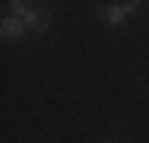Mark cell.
<instances>
[{"mask_svg": "<svg viewBox=\"0 0 149 143\" xmlns=\"http://www.w3.org/2000/svg\"><path fill=\"white\" fill-rule=\"evenodd\" d=\"M26 26H29L32 32H45V29H51V13L41 10V6H32L29 13H26Z\"/></svg>", "mask_w": 149, "mask_h": 143, "instance_id": "obj_2", "label": "cell"}, {"mask_svg": "<svg viewBox=\"0 0 149 143\" xmlns=\"http://www.w3.org/2000/svg\"><path fill=\"white\" fill-rule=\"evenodd\" d=\"M140 6H143V0L111 3V6H102V10H98V16H102V22H105V26H120V22H127V19H130Z\"/></svg>", "mask_w": 149, "mask_h": 143, "instance_id": "obj_1", "label": "cell"}, {"mask_svg": "<svg viewBox=\"0 0 149 143\" xmlns=\"http://www.w3.org/2000/svg\"><path fill=\"white\" fill-rule=\"evenodd\" d=\"M10 10H13L16 16H22V19H26V13H29L32 6H29V0H10Z\"/></svg>", "mask_w": 149, "mask_h": 143, "instance_id": "obj_4", "label": "cell"}, {"mask_svg": "<svg viewBox=\"0 0 149 143\" xmlns=\"http://www.w3.org/2000/svg\"><path fill=\"white\" fill-rule=\"evenodd\" d=\"M26 29H29V26H26V19L13 13V16H6V19H3V26H0V32H3V38H19V35H22Z\"/></svg>", "mask_w": 149, "mask_h": 143, "instance_id": "obj_3", "label": "cell"}]
</instances>
